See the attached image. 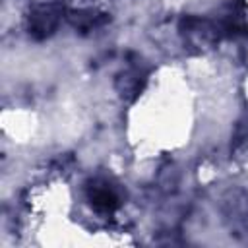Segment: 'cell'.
Returning <instances> with one entry per match:
<instances>
[{"label":"cell","mask_w":248,"mask_h":248,"mask_svg":"<svg viewBox=\"0 0 248 248\" xmlns=\"http://www.w3.org/2000/svg\"><path fill=\"white\" fill-rule=\"evenodd\" d=\"M89 200L99 211H112L114 207H118V196L108 184H91Z\"/></svg>","instance_id":"1"},{"label":"cell","mask_w":248,"mask_h":248,"mask_svg":"<svg viewBox=\"0 0 248 248\" xmlns=\"http://www.w3.org/2000/svg\"><path fill=\"white\" fill-rule=\"evenodd\" d=\"M54 25H56V16L50 10H39L31 17V31L35 35H46L54 29Z\"/></svg>","instance_id":"2"}]
</instances>
